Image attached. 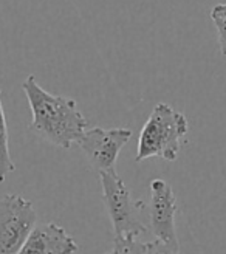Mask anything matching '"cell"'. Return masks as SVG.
I'll use <instances>...</instances> for the list:
<instances>
[{
	"instance_id": "cell-7",
	"label": "cell",
	"mask_w": 226,
	"mask_h": 254,
	"mask_svg": "<svg viewBox=\"0 0 226 254\" xmlns=\"http://www.w3.org/2000/svg\"><path fill=\"white\" fill-rule=\"evenodd\" d=\"M78 244L56 223L36 225L17 254H74Z\"/></svg>"
},
{
	"instance_id": "cell-6",
	"label": "cell",
	"mask_w": 226,
	"mask_h": 254,
	"mask_svg": "<svg viewBox=\"0 0 226 254\" xmlns=\"http://www.w3.org/2000/svg\"><path fill=\"white\" fill-rule=\"evenodd\" d=\"M177 211V197H175L170 185L161 179L150 182L149 217L155 240L175 250H180L177 225H175Z\"/></svg>"
},
{
	"instance_id": "cell-3",
	"label": "cell",
	"mask_w": 226,
	"mask_h": 254,
	"mask_svg": "<svg viewBox=\"0 0 226 254\" xmlns=\"http://www.w3.org/2000/svg\"><path fill=\"white\" fill-rule=\"evenodd\" d=\"M99 182H101L104 205L115 237H140L141 234H146L147 223L144 222V215L147 212V206L140 200H133L129 188L125 186L116 171L110 169L99 172Z\"/></svg>"
},
{
	"instance_id": "cell-8",
	"label": "cell",
	"mask_w": 226,
	"mask_h": 254,
	"mask_svg": "<svg viewBox=\"0 0 226 254\" xmlns=\"http://www.w3.org/2000/svg\"><path fill=\"white\" fill-rule=\"evenodd\" d=\"M16 164L11 158L9 152V135L5 118V110L2 106V90H0V183L6 180V177L14 172Z\"/></svg>"
},
{
	"instance_id": "cell-2",
	"label": "cell",
	"mask_w": 226,
	"mask_h": 254,
	"mask_svg": "<svg viewBox=\"0 0 226 254\" xmlns=\"http://www.w3.org/2000/svg\"><path fill=\"white\" fill-rule=\"evenodd\" d=\"M187 132L189 123L184 113L165 103L157 104L141 129L135 161L140 163L152 157L175 161Z\"/></svg>"
},
{
	"instance_id": "cell-5",
	"label": "cell",
	"mask_w": 226,
	"mask_h": 254,
	"mask_svg": "<svg viewBox=\"0 0 226 254\" xmlns=\"http://www.w3.org/2000/svg\"><path fill=\"white\" fill-rule=\"evenodd\" d=\"M130 138L132 130L127 127H115V129L92 127L85 129L78 144L92 166L98 172H104L115 169L119 152Z\"/></svg>"
},
{
	"instance_id": "cell-11",
	"label": "cell",
	"mask_w": 226,
	"mask_h": 254,
	"mask_svg": "<svg viewBox=\"0 0 226 254\" xmlns=\"http://www.w3.org/2000/svg\"><path fill=\"white\" fill-rule=\"evenodd\" d=\"M152 254H180V250H175L172 247H168L165 244L154 240L152 242Z\"/></svg>"
},
{
	"instance_id": "cell-9",
	"label": "cell",
	"mask_w": 226,
	"mask_h": 254,
	"mask_svg": "<svg viewBox=\"0 0 226 254\" xmlns=\"http://www.w3.org/2000/svg\"><path fill=\"white\" fill-rule=\"evenodd\" d=\"M106 254H152V242H141L135 236H118L113 248Z\"/></svg>"
},
{
	"instance_id": "cell-1",
	"label": "cell",
	"mask_w": 226,
	"mask_h": 254,
	"mask_svg": "<svg viewBox=\"0 0 226 254\" xmlns=\"http://www.w3.org/2000/svg\"><path fill=\"white\" fill-rule=\"evenodd\" d=\"M22 88L33 115L31 132L62 149H70L79 141L89 123L78 109L76 101L47 92L33 74L23 81Z\"/></svg>"
},
{
	"instance_id": "cell-12",
	"label": "cell",
	"mask_w": 226,
	"mask_h": 254,
	"mask_svg": "<svg viewBox=\"0 0 226 254\" xmlns=\"http://www.w3.org/2000/svg\"><path fill=\"white\" fill-rule=\"evenodd\" d=\"M211 17H219V19L226 22V3H220V5H216L214 8H212Z\"/></svg>"
},
{
	"instance_id": "cell-10",
	"label": "cell",
	"mask_w": 226,
	"mask_h": 254,
	"mask_svg": "<svg viewBox=\"0 0 226 254\" xmlns=\"http://www.w3.org/2000/svg\"><path fill=\"white\" fill-rule=\"evenodd\" d=\"M216 25V30L219 34V44H220V52L226 58V22L219 17H211Z\"/></svg>"
},
{
	"instance_id": "cell-4",
	"label": "cell",
	"mask_w": 226,
	"mask_h": 254,
	"mask_svg": "<svg viewBox=\"0 0 226 254\" xmlns=\"http://www.w3.org/2000/svg\"><path fill=\"white\" fill-rule=\"evenodd\" d=\"M37 223L33 203L22 195L0 198V254H17Z\"/></svg>"
}]
</instances>
